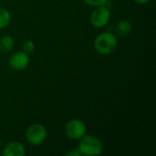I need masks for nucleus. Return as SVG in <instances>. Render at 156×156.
I'll list each match as a JSON object with an SVG mask.
<instances>
[{
    "label": "nucleus",
    "mask_w": 156,
    "mask_h": 156,
    "mask_svg": "<svg viewBox=\"0 0 156 156\" xmlns=\"http://www.w3.org/2000/svg\"><path fill=\"white\" fill-rule=\"evenodd\" d=\"M79 150L82 155L97 156L102 154L103 145L101 140L93 135L85 134L80 139Z\"/></svg>",
    "instance_id": "nucleus-2"
},
{
    "label": "nucleus",
    "mask_w": 156,
    "mask_h": 156,
    "mask_svg": "<svg viewBox=\"0 0 156 156\" xmlns=\"http://www.w3.org/2000/svg\"><path fill=\"white\" fill-rule=\"evenodd\" d=\"M30 62L29 55L24 51H16L13 53L8 58L9 67L16 71H21L27 68Z\"/></svg>",
    "instance_id": "nucleus-6"
},
{
    "label": "nucleus",
    "mask_w": 156,
    "mask_h": 156,
    "mask_svg": "<svg viewBox=\"0 0 156 156\" xmlns=\"http://www.w3.org/2000/svg\"><path fill=\"white\" fill-rule=\"evenodd\" d=\"M15 46V40L10 36H3L0 37V53L6 54L10 52Z\"/></svg>",
    "instance_id": "nucleus-9"
},
{
    "label": "nucleus",
    "mask_w": 156,
    "mask_h": 156,
    "mask_svg": "<svg viewBox=\"0 0 156 156\" xmlns=\"http://www.w3.org/2000/svg\"><path fill=\"white\" fill-rule=\"evenodd\" d=\"M81 153L79 150V148H73L70 151L66 153V156H81Z\"/></svg>",
    "instance_id": "nucleus-13"
},
{
    "label": "nucleus",
    "mask_w": 156,
    "mask_h": 156,
    "mask_svg": "<svg viewBox=\"0 0 156 156\" xmlns=\"http://www.w3.org/2000/svg\"><path fill=\"white\" fill-rule=\"evenodd\" d=\"M11 22V15L5 7H0V29L5 28Z\"/></svg>",
    "instance_id": "nucleus-10"
},
{
    "label": "nucleus",
    "mask_w": 156,
    "mask_h": 156,
    "mask_svg": "<svg viewBox=\"0 0 156 156\" xmlns=\"http://www.w3.org/2000/svg\"><path fill=\"white\" fill-rule=\"evenodd\" d=\"M111 13L105 5L97 6L90 15V23L96 28H102L106 27L110 21Z\"/></svg>",
    "instance_id": "nucleus-5"
},
{
    "label": "nucleus",
    "mask_w": 156,
    "mask_h": 156,
    "mask_svg": "<svg viewBox=\"0 0 156 156\" xmlns=\"http://www.w3.org/2000/svg\"><path fill=\"white\" fill-rule=\"evenodd\" d=\"M133 30V25L128 20H121L115 24L114 31L119 37H126Z\"/></svg>",
    "instance_id": "nucleus-8"
},
{
    "label": "nucleus",
    "mask_w": 156,
    "mask_h": 156,
    "mask_svg": "<svg viewBox=\"0 0 156 156\" xmlns=\"http://www.w3.org/2000/svg\"><path fill=\"white\" fill-rule=\"evenodd\" d=\"M133 1H134V3H136V4H139V5H144V4H146V3H148L150 0H133Z\"/></svg>",
    "instance_id": "nucleus-14"
},
{
    "label": "nucleus",
    "mask_w": 156,
    "mask_h": 156,
    "mask_svg": "<svg viewBox=\"0 0 156 156\" xmlns=\"http://www.w3.org/2000/svg\"><path fill=\"white\" fill-rule=\"evenodd\" d=\"M35 50V44L32 40H26L22 44V51L27 54H31Z\"/></svg>",
    "instance_id": "nucleus-11"
},
{
    "label": "nucleus",
    "mask_w": 156,
    "mask_h": 156,
    "mask_svg": "<svg viewBox=\"0 0 156 156\" xmlns=\"http://www.w3.org/2000/svg\"><path fill=\"white\" fill-rule=\"evenodd\" d=\"M1 145H2V143H1V140H0V147H1Z\"/></svg>",
    "instance_id": "nucleus-15"
},
{
    "label": "nucleus",
    "mask_w": 156,
    "mask_h": 156,
    "mask_svg": "<svg viewBox=\"0 0 156 156\" xmlns=\"http://www.w3.org/2000/svg\"><path fill=\"white\" fill-rule=\"evenodd\" d=\"M83 2L90 6H101V5H106L108 0H83Z\"/></svg>",
    "instance_id": "nucleus-12"
},
{
    "label": "nucleus",
    "mask_w": 156,
    "mask_h": 156,
    "mask_svg": "<svg viewBox=\"0 0 156 156\" xmlns=\"http://www.w3.org/2000/svg\"><path fill=\"white\" fill-rule=\"evenodd\" d=\"M118 45L117 37L110 32H102L99 34L94 39V49L101 55H109L115 50Z\"/></svg>",
    "instance_id": "nucleus-1"
},
{
    "label": "nucleus",
    "mask_w": 156,
    "mask_h": 156,
    "mask_svg": "<svg viewBox=\"0 0 156 156\" xmlns=\"http://www.w3.org/2000/svg\"><path fill=\"white\" fill-rule=\"evenodd\" d=\"M26 154L25 147L18 142L8 143L2 151L3 156H23Z\"/></svg>",
    "instance_id": "nucleus-7"
},
{
    "label": "nucleus",
    "mask_w": 156,
    "mask_h": 156,
    "mask_svg": "<svg viewBox=\"0 0 156 156\" xmlns=\"http://www.w3.org/2000/svg\"><path fill=\"white\" fill-rule=\"evenodd\" d=\"M48 137V132L44 125L34 123L30 125L26 132V139L27 143L34 146L42 144Z\"/></svg>",
    "instance_id": "nucleus-3"
},
{
    "label": "nucleus",
    "mask_w": 156,
    "mask_h": 156,
    "mask_svg": "<svg viewBox=\"0 0 156 156\" xmlns=\"http://www.w3.org/2000/svg\"><path fill=\"white\" fill-rule=\"evenodd\" d=\"M66 135L72 140H80L87 133L85 123L79 119H72L65 125Z\"/></svg>",
    "instance_id": "nucleus-4"
}]
</instances>
